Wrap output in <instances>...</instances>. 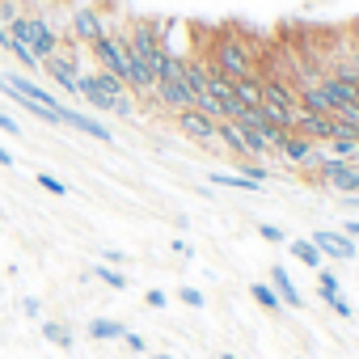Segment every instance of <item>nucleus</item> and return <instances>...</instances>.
I'll list each match as a JSON object with an SVG mask.
<instances>
[{
    "label": "nucleus",
    "instance_id": "nucleus-1",
    "mask_svg": "<svg viewBox=\"0 0 359 359\" xmlns=\"http://www.w3.org/2000/svg\"><path fill=\"white\" fill-rule=\"evenodd\" d=\"M208 64H212L220 76H229V81L258 76V51H254V47H250L241 34H216Z\"/></svg>",
    "mask_w": 359,
    "mask_h": 359
},
{
    "label": "nucleus",
    "instance_id": "nucleus-2",
    "mask_svg": "<svg viewBox=\"0 0 359 359\" xmlns=\"http://www.w3.org/2000/svg\"><path fill=\"white\" fill-rule=\"evenodd\" d=\"M152 102H156L161 110H169V114H182V110L195 106V93H191V85H187V76H182V55H173V60L156 72Z\"/></svg>",
    "mask_w": 359,
    "mask_h": 359
},
{
    "label": "nucleus",
    "instance_id": "nucleus-3",
    "mask_svg": "<svg viewBox=\"0 0 359 359\" xmlns=\"http://www.w3.org/2000/svg\"><path fill=\"white\" fill-rule=\"evenodd\" d=\"M317 177H321V187H330V191H338V195H359V161L321 156Z\"/></svg>",
    "mask_w": 359,
    "mask_h": 359
},
{
    "label": "nucleus",
    "instance_id": "nucleus-4",
    "mask_svg": "<svg viewBox=\"0 0 359 359\" xmlns=\"http://www.w3.org/2000/svg\"><path fill=\"white\" fill-rule=\"evenodd\" d=\"M102 34H110V26H106L102 9H93V5H81V9H72L68 43H76V47H93V43H97Z\"/></svg>",
    "mask_w": 359,
    "mask_h": 359
},
{
    "label": "nucleus",
    "instance_id": "nucleus-5",
    "mask_svg": "<svg viewBox=\"0 0 359 359\" xmlns=\"http://www.w3.org/2000/svg\"><path fill=\"white\" fill-rule=\"evenodd\" d=\"M89 51H93V60H97V72H110V76H118V81L127 76L123 43H118V34H114V30H110V34H102V39H97Z\"/></svg>",
    "mask_w": 359,
    "mask_h": 359
},
{
    "label": "nucleus",
    "instance_id": "nucleus-6",
    "mask_svg": "<svg viewBox=\"0 0 359 359\" xmlns=\"http://www.w3.org/2000/svg\"><path fill=\"white\" fill-rule=\"evenodd\" d=\"M173 127L182 131L187 140L203 144V148L220 144V140H216V127H220V123H212V118H208V114H199V110H182V114H173Z\"/></svg>",
    "mask_w": 359,
    "mask_h": 359
},
{
    "label": "nucleus",
    "instance_id": "nucleus-7",
    "mask_svg": "<svg viewBox=\"0 0 359 359\" xmlns=\"http://www.w3.org/2000/svg\"><path fill=\"white\" fill-rule=\"evenodd\" d=\"M309 241L321 250V258H338V262H351V258L359 254V245H355L346 233H325V229H321V233H313Z\"/></svg>",
    "mask_w": 359,
    "mask_h": 359
},
{
    "label": "nucleus",
    "instance_id": "nucleus-8",
    "mask_svg": "<svg viewBox=\"0 0 359 359\" xmlns=\"http://www.w3.org/2000/svg\"><path fill=\"white\" fill-rule=\"evenodd\" d=\"M60 123L64 127H72V131H81V135H89V140H114L110 131H106V123H97V118H89V114H81V110H68V106H60Z\"/></svg>",
    "mask_w": 359,
    "mask_h": 359
},
{
    "label": "nucleus",
    "instance_id": "nucleus-9",
    "mask_svg": "<svg viewBox=\"0 0 359 359\" xmlns=\"http://www.w3.org/2000/svg\"><path fill=\"white\" fill-rule=\"evenodd\" d=\"M76 97H85L93 110H114V97L97 85V72H81L76 76Z\"/></svg>",
    "mask_w": 359,
    "mask_h": 359
},
{
    "label": "nucleus",
    "instance_id": "nucleus-10",
    "mask_svg": "<svg viewBox=\"0 0 359 359\" xmlns=\"http://www.w3.org/2000/svg\"><path fill=\"white\" fill-rule=\"evenodd\" d=\"M271 287H275V296L283 300V309H300V304H304L300 292H296V283H292V275H287V266H271Z\"/></svg>",
    "mask_w": 359,
    "mask_h": 359
},
{
    "label": "nucleus",
    "instance_id": "nucleus-11",
    "mask_svg": "<svg viewBox=\"0 0 359 359\" xmlns=\"http://www.w3.org/2000/svg\"><path fill=\"white\" fill-rule=\"evenodd\" d=\"M123 334H127V325L114 321V317H93L89 321V338L93 342H123Z\"/></svg>",
    "mask_w": 359,
    "mask_h": 359
},
{
    "label": "nucleus",
    "instance_id": "nucleus-12",
    "mask_svg": "<svg viewBox=\"0 0 359 359\" xmlns=\"http://www.w3.org/2000/svg\"><path fill=\"white\" fill-rule=\"evenodd\" d=\"M287 250H292V258H296V262H304V266H313V271H321V266H325L321 250H317L309 237H296V241H287Z\"/></svg>",
    "mask_w": 359,
    "mask_h": 359
},
{
    "label": "nucleus",
    "instance_id": "nucleus-13",
    "mask_svg": "<svg viewBox=\"0 0 359 359\" xmlns=\"http://www.w3.org/2000/svg\"><path fill=\"white\" fill-rule=\"evenodd\" d=\"M233 93H237L241 106H258V102H262V76H241V81H233Z\"/></svg>",
    "mask_w": 359,
    "mask_h": 359
},
{
    "label": "nucleus",
    "instance_id": "nucleus-14",
    "mask_svg": "<svg viewBox=\"0 0 359 359\" xmlns=\"http://www.w3.org/2000/svg\"><path fill=\"white\" fill-rule=\"evenodd\" d=\"M250 300H254L258 309H266V313H275V317L283 313V300L275 296V287H271V283H250Z\"/></svg>",
    "mask_w": 359,
    "mask_h": 359
},
{
    "label": "nucleus",
    "instance_id": "nucleus-15",
    "mask_svg": "<svg viewBox=\"0 0 359 359\" xmlns=\"http://www.w3.org/2000/svg\"><path fill=\"white\" fill-rule=\"evenodd\" d=\"M212 182H216V187H229V191H250V195L262 191V182H254V177H241V173H212Z\"/></svg>",
    "mask_w": 359,
    "mask_h": 359
},
{
    "label": "nucleus",
    "instance_id": "nucleus-16",
    "mask_svg": "<svg viewBox=\"0 0 359 359\" xmlns=\"http://www.w3.org/2000/svg\"><path fill=\"white\" fill-rule=\"evenodd\" d=\"M43 338H47L51 346H60V351H72V330L60 325V321H43Z\"/></svg>",
    "mask_w": 359,
    "mask_h": 359
},
{
    "label": "nucleus",
    "instance_id": "nucleus-17",
    "mask_svg": "<svg viewBox=\"0 0 359 359\" xmlns=\"http://www.w3.org/2000/svg\"><path fill=\"white\" fill-rule=\"evenodd\" d=\"M338 292H342V283H338V275L321 266V271H317V296H321V300H334Z\"/></svg>",
    "mask_w": 359,
    "mask_h": 359
},
{
    "label": "nucleus",
    "instance_id": "nucleus-18",
    "mask_svg": "<svg viewBox=\"0 0 359 359\" xmlns=\"http://www.w3.org/2000/svg\"><path fill=\"white\" fill-rule=\"evenodd\" d=\"M93 279H102V283H106V287H114V292H123V287H127V275H123V271H114V266H106V262L93 271Z\"/></svg>",
    "mask_w": 359,
    "mask_h": 359
},
{
    "label": "nucleus",
    "instance_id": "nucleus-19",
    "mask_svg": "<svg viewBox=\"0 0 359 359\" xmlns=\"http://www.w3.org/2000/svg\"><path fill=\"white\" fill-rule=\"evenodd\" d=\"M177 300H182L187 309H203V304H208V296H203L199 287H177Z\"/></svg>",
    "mask_w": 359,
    "mask_h": 359
},
{
    "label": "nucleus",
    "instance_id": "nucleus-20",
    "mask_svg": "<svg viewBox=\"0 0 359 359\" xmlns=\"http://www.w3.org/2000/svg\"><path fill=\"white\" fill-rule=\"evenodd\" d=\"M5 51H9V55H18V64H22V68H39V60H34L22 43H13V39H9V43H5Z\"/></svg>",
    "mask_w": 359,
    "mask_h": 359
},
{
    "label": "nucleus",
    "instance_id": "nucleus-21",
    "mask_svg": "<svg viewBox=\"0 0 359 359\" xmlns=\"http://www.w3.org/2000/svg\"><path fill=\"white\" fill-rule=\"evenodd\" d=\"M258 237L271 241V245H287V233H283L279 224H258Z\"/></svg>",
    "mask_w": 359,
    "mask_h": 359
},
{
    "label": "nucleus",
    "instance_id": "nucleus-22",
    "mask_svg": "<svg viewBox=\"0 0 359 359\" xmlns=\"http://www.w3.org/2000/svg\"><path fill=\"white\" fill-rule=\"evenodd\" d=\"M39 187H43V191H51V195H68V187L60 182V177H51V173H39Z\"/></svg>",
    "mask_w": 359,
    "mask_h": 359
},
{
    "label": "nucleus",
    "instance_id": "nucleus-23",
    "mask_svg": "<svg viewBox=\"0 0 359 359\" xmlns=\"http://www.w3.org/2000/svg\"><path fill=\"white\" fill-rule=\"evenodd\" d=\"M123 346H127V351H131V355H144V351H148V342H144V338H140V334H131V330H127V334H123Z\"/></svg>",
    "mask_w": 359,
    "mask_h": 359
},
{
    "label": "nucleus",
    "instance_id": "nucleus-24",
    "mask_svg": "<svg viewBox=\"0 0 359 359\" xmlns=\"http://www.w3.org/2000/svg\"><path fill=\"white\" fill-rule=\"evenodd\" d=\"M144 304H148V309H165V304H169V296H165L161 287H152V292H144Z\"/></svg>",
    "mask_w": 359,
    "mask_h": 359
},
{
    "label": "nucleus",
    "instance_id": "nucleus-25",
    "mask_svg": "<svg viewBox=\"0 0 359 359\" xmlns=\"http://www.w3.org/2000/svg\"><path fill=\"white\" fill-rule=\"evenodd\" d=\"M325 304H330V309H334V313H338V317H351V313H355V309H351V300H346V296H342V292H338V296H334V300H325Z\"/></svg>",
    "mask_w": 359,
    "mask_h": 359
},
{
    "label": "nucleus",
    "instance_id": "nucleus-26",
    "mask_svg": "<svg viewBox=\"0 0 359 359\" xmlns=\"http://www.w3.org/2000/svg\"><path fill=\"white\" fill-rule=\"evenodd\" d=\"M0 131H5V135H18L22 127H18V118H13V114H5V110H0Z\"/></svg>",
    "mask_w": 359,
    "mask_h": 359
},
{
    "label": "nucleus",
    "instance_id": "nucleus-27",
    "mask_svg": "<svg viewBox=\"0 0 359 359\" xmlns=\"http://www.w3.org/2000/svg\"><path fill=\"white\" fill-rule=\"evenodd\" d=\"M22 313H26V317H39V300H34V296H22Z\"/></svg>",
    "mask_w": 359,
    "mask_h": 359
},
{
    "label": "nucleus",
    "instance_id": "nucleus-28",
    "mask_svg": "<svg viewBox=\"0 0 359 359\" xmlns=\"http://www.w3.org/2000/svg\"><path fill=\"white\" fill-rule=\"evenodd\" d=\"M173 254H177V258H191L195 250H191V241H182V237H177V241H173Z\"/></svg>",
    "mask_w": 359,
    "mask_h": 359
},
{
    "label": "nucleus",
    "instance_id": "nucleus-29",
    "mask_svg": "<svg viewBox=\"0 0 359 359\" xmlns=\"http://www.w3.org/2000/svg\"><path fill=\"white\" fill-rule=\"evenodd\" d=\"M342 233H346L351 241H359V220H346V224H342Z\"/></svg>",
    "mask_w": 359,
    "mask_h": 359
},
{
    "label": "nucleus",
    "instance_id": "nucleus-30",
    "mask_svg": "<svg viewBox=\"0 0 359 359\" xmlns=\"http://www.w3.org/2000/svg\"><path fill=\"white\" fill-rule=\"evenodd\" d=\"M0 165H5V169L13 165V152H9V148H0Z\"/></svg>",
    "mask_w": 359,
    "mask_h": 359
},
{
    "label": "nucleus",
    "instance_id": "nucleus-31",
    "mask_svg": "<svg viewBox=\"0 0 359 359\" xmlns=\"http://www.w3.org/2000/svg\"><path fill=\"white\" fill-rule=\"evenodd\" d=\"M220 359H241V355H233V351H224V355H220Z\"/></svg>",
    "mask_w": 359,
    "mask_h": 359
},
{
    "label": "nucleus",
    "instance_id": "nucleus-32",
    "mask_svg": "<svg viewBox=\"0 0 359 359\" xmlns=\"http://www.w3.org/2000/svg\"><path fill=\"white\" fill-rule=\"evenodd\" d=\"M156 359H177V355H156Z\"/></svg>",
    "mask_w": 359,
    "mask_h": 359
},
{
    "label": "nucleus",
    "instance_id": "nucleus-33",
    "mask_svg": "<svg viewBox=\"0 0 359 359\" xmlns=\"http://www.w3.org/2000/svg\"><path fill=\"white\" fill-rule=\"evenodd\" d=\"M355 106H359V93H355Z\"/></svg>",
    "mask_w": 359,
    "mask_h": 359
},
{
    "label": "nucleus",
    "instance_id": "nucleus-34",
    "mask_svg": "<svg viewBox=\"0 0 359 359\" xmlns=\"http://www.w3.org/2000/svg\"><path fill=\"white\" fill-rule=\"evenodd\" d=\"M0 26H5V22H0Z\"/></svg>",
    "mask_w": 359,
    "mask_h": 359
}]
</instances>
